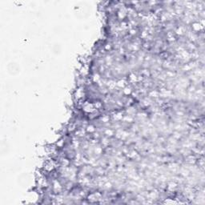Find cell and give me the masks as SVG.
Listing matches in <instances>:
<instances>
[{
	"label": "cell",
	"mask_w": 205,
	"mask_h": 205,
	"mask_svg": "<svg viewBox=\"0 0 205 205\" xmlns=\"http://www.w3.org/2000/svg\"><path fill=\"white\" fill-rule=\"evenodd\" d=\"M96 182V181H95ZM97 183V184L99 186H100V188H114L112 187V185H111V184H108V183H100V182H96ZM160 184H159V185H155V186H152V187H150V188H147V189H160Z\"/></svg>",
	"instance_id": "obj_1"
}]
</instances>
